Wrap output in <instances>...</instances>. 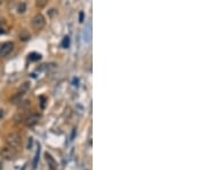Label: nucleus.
Returning <instances> with one entry per match:
<instances>
[{
	"label": "nucleus",
	"mask_w": 206,
	"mask_h": 170,
	"mask_svg": "<svg viewBox=\"0 0 206 170\" xmlns=\"http://www.w3.org/2000/svg\"><path fill=\"white\" fill-rule=\"evenodd\" d=\"M6 142H7L8 146L13 147V148H17L22 144V137L17 132L8 133L7 137H6Z\"/></svg>",
	"instance_id": "f257e3e1"
},
{
	"label": "nucleus",
	"mask_w": 206,
	"mask_h": 170,
	"mask_svg": "<svg viewBox=\"0 0 206 170\" xmlns=\"http://www.w3.org/2000/svg\"><path fill=\"white\" fill-rule=\"evenodd\" d=\"M31 24H32L33 29H36V30H41V29L45 27V24H46V20L44 17V15L40 14V13H38V14H36L32 17Z\"/></svg>",
	"instance_id": "f03ea898"
},
{
	"label": "nucleus",
	"mask_w": 206,
	"mask_h": 170,
	"mask_svg": "<svg viewBox=\"0 0 206 170\" xmlns=\"http://www.w3.org/2000/svg\"><path fill=\"white\" fill-rule=\"evenodd\" d=\"M1 155L5 160H14L17 156V151H16V148H13L7 145L1 148Z\"/></svg>",
	"instance_id": "7ed1b4c3"
},
{
	"label": "nucleus",
	"mask_w": 206,
	"mask_h": 170,
	"mask_svg": "<svg viewBox=\"0 0 206 170\" xmlns=\"http://www.w3.org/2000/svg\"><path fill=\"white\" fill-rule=\"evenodd\" d=\"M14 48V42H6L0 46V57H5L9 54Z\"/></svg>",
	"instance_id": "20e7f679"
},
{
	"label": "nucleus",
	"mask_w": 206,
	"mask_h": 170,
	"mask_svg": "<svg viewBox=\"0 0 206 170\" xmlns=\"http://www.w3.org/2000/svg\"><path fill=\"white\" fill-rule=\"evenodd\" d=\"M40 120V114H31L27 120H25V124L28 127H33L36 125Z\"/></svg>",
	"instance_id": "39448f33"
},
{
	"label": "nucleus",
	"mask_w": 206,
	"mask_h": 170,
	"mask_svg": "<svg viewBox=\"0 0 206 170\" xmlns=\"http://www.w3.org/2000/svg\"><path fill=\"white\" fill-rule=\"evenodd\" d=\"M45 159H46L47 163H48V167L51 170H56L57 169V163L55 159L49 154V153H45Z\"/></svg>",
	"instance_id": "423d86ee"
},
{
	"label": "nucleus",
	"mask_w": 206,
	"mask_h": 170,
	"mask_svg": "<svg viewBox=\"0 0 206 170\" xmlns=\"http://www.w3.org/2000/svg\"><path fill=\"white\" fill-rule=\"evenodd\" d=\"M29 90H30V83H29V82H25V83H23V84L21 85L19 92L22 93V94H25Z\"/></svg>",
	"instance_id": "0eeeda50"
},
{
	"label": "nucleus",
	"mask_w": 206,
	"mask_h": 170,
	"mask_svg": "<svg viewBox=\"0 0 206 170\" xmlns=\"http://www.w3.org/2000/svg\"><path fill=\"white\" fill-rule=\"evenodd\" d=\"M29 59H30V61H38V60L41 59V55L39 53H31L29 55Z\"/></svg>",
	"instance_id": "6e6552de"
},
{
	"label": "nucleus",
	"mask_w": 206,
	"mask_h": 170,
	"mask_svg": "<svg viewBox=\"0 0 206 170\" xmlns=\"http://www.w3.org/2000/svg\"><path fill=\"white\" fill-rule=\"evenodd\" d=\"M69 46H70V38L66 36V37L63 38V40H62V47L68 48Z\"/></svg>",
	"instance_id": "1a4fd4ad"
},
{
	"label": "nucleus",
	"mask_w": 206,
	"mask_h": 170,
	"mask_svg": "<svg viewBox=\"0 0 206 170\" xmlns=\"http://www.w3.org/2000/svg\"><path fill=\"white\" fill-rule=\"evenodd\" d=\"M39 154H40V148L38 147L37 150V153H36V155H34V160H33V168H36L38 164V160H39Z\"/></svg>",
	"instance_id": "9d476101"
},
{
	"label": "nucleus",
	"mask_w": 206,
	"mask_h": 170,
	"mask_svg": "<svg viewBox=\"0 0 206 170\" xmlns=\"http://www.w3.org/2000/svg\"><path fill=\"white\" fill-rule=\"evenodd\" d=\"M25 9H27V5H25L24 2H22V4H21V5H19V7H17V12H19L20 14L24 13V12H25Z\"/></svg>",
	"instance_id": "9b49d317"
},
{
	"label": "nucleus",
	"mask_w": 206,
	"mask_h": 170,
	"mask_svg": "<svg viewBox=\"0 0 206 170\" xmlns=\"http://www.w3.org/2000/svg\"><path fill=\"white\" fill-rule=\"evenodd\" d=\"M79 21H80V22H84V12H80V15H79Z\"/></svg>",
	"instance_id": "f8f14e48"
},
{
	"label": "nucleus",
	"mask_w": 206,
	"mask_h": 170,
	"mask_svg": "<svg viewBox=\"0 0 206 170\" xmlns=\"http://www.w3.org/2000/svg\"><path fill=\"white\" fill-rule=\"evenodd\" d=\"M4 117V110L2 109H0V118Z\"/></svg>",
	"instance_id": "ddd939ff"
},
{
	"label": "nucleus",
	"mask_w": 206,
	"mask_h": 170,
	"mask_svg": "<svg viewBox=\"0 0 206 170\" xmlns=\"http://www.w3.org/2000/svg\"><path fill=\"white\" fill-rule=\"evenodd\" d=\"M75 133H76V129H73V131H72V135H71V139H73V137H75Z\"/></svg>",
	"instance_id": "4468645a"
}]
</instances>
